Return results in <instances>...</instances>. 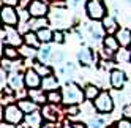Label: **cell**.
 <instances>
[{"mask_svg": "<svg viewBox=\"0 0 131 128\" xmlns=\"http://www.w3.org/2000/svg\"><path fill=\"white\" fill-rule=\"evenodd\" d=\"M25 25L29 27L30 30H36V32H38V30L44 29V27H48L49 22H48V19H46V16L44 17H30Z\"/></svg>", "mask_w": 131, "mask_h": 128, "instance_id": "obj_11", "label": "cell"}, {"mask_svg": "<svg viewBox=\"0 0 131 128\" xmlns=\"http://www.w3.org/2000/svg\"><path fill=\"white\" fill-rule=\"evenodd\" d=\"M115 60L117 62H131V52L128 49H122V51H117L115 54Z\"/></svg>", "mask_w": 131, "mask_h": 128, "instance_id": "obj_27", "label": "cell"}, {"mask_svg": "<svg viewBox=\"0 0 131 128\" xmlns=\"http://www.w3.org/2000/svg\"><path fill=\"white\" fill-rule=\"evenodd\" d=\"M19 3V0H3V5H17Z\"/></svg>", "mask_w": 131, "mask_h": 128, "instance_id": "obj_37", "label": "cell"}, {"mask_svg": "<svg viewBox=\"0 0 131 128\" xmlns=\"http://www.w3.org/2000/svg\"><path fill=\"white\" fill-rule=\"evenodd\" d=\"M62 95H63V103L65 104H79L82 100L85 98L84 92L79 89V86L74 84V82H68V84L63 87Z\"/></svg>", "mask_w": 131, "mask_h": 128, "instance_id": "obj_1", "label": "cell"}, {"mask_svg": "<svg viewBox=\"0 0 131 128\" xmlns=\"http://www.w3.org/2000/svg\"><path fill=\"white\" fill-rule=\"evenodd\" d=\"M10 86L14 90H21L25 86V78H24V74H21V73H11V76H10Z\"/></svg>", "mask_w": 131, "mask_h": 128, "instance_id": "obj_18", "label": "cell"}, {"mask_svg": "<svg viewBox=\"0 0 131 128\" xmlns=\"http://www.w3.org/2000/svg\"><path fill=\"white\" fill-rule=\"evenodd\" d=\"M103 44H104V49L106 52H117L118 51V46H120V43L117 40V36H112V35H107L104 40H103Z\"/></svg>", "mask_w": 131, "mask_h": 128, "instance_id": "obj_15", "label": "cell"}, {"mask_svg": "<svg viewBox=\"0 0 131 128\" xmlns=\"http://www.w3.org/2000/svg\"><path fill=\"white\" fill-rule=\"evenodd\" d=\"M41 114L44 117V120L48 122H55L59 119V111H57V104L49 103V104H44L41 109Z\"/></svg>", "mask_w": 131, "mask_h": 128, "instance_id": "obj_10", "label": "cell"}, {"mask_svg": "<svg viewBox=\"0 0 131 128\" xmlns=\"http://www.w3.org/2000/svg\"><path fill=\"white\" fill-rule=\"evenodd\" d=\"M67 114L68 115H79V106L78 104H68V108H67Z\"/></svg>", "mask_w": 131, "mask_h": 128, "instance_id": "obj_32", "label": "cell"}, {"mask_svg": "<svg viewBox=\"0 0 131 128\" xmlns=\"http://www.w3.org/2000/svg\"><path fill=\"white\" fill-rule=\"evenodd\" d=\"M36 33H38V38H40L43 43H49L51 40H54V32H51L48 27H44V29L38 30Z\"/></svg>", "mask_w": 131, "mask_h": 128, "instance_id": "obj_25", "label": "cell"}, {"mask_svg": "<svg viewBox=\"0 0 131 128\" xmlns=\"http://www.w3.org/2000/svg\"><path fill=\"white\" fill-rule=\"evenodd\" d=\"M85 13L92 21H103L106 17V6L101 0H87Z\"/></svg>", "mask_w": 131, "mask_h": 128, "instance_id": "obj_2", "label": "cell"}, {"mask_svg": "<svg viewBox=\"0 0 131 128\" xmlns=\"http://www.w3.org/2000/svg\"><path fill=\"white\" fill-rule=\"evenodd\" d=\"M2 117L3 120L8 123H14V125H19L21 122H24V111L19 108V104H8L6 108L2 109Z\"/></svg>", "mask_w": 131, "mask_h": 128, "instance_id": "obj_3", "label": "cell"}, {"mask_svg": "<svg viewBox=\"0 0 131 128\" xmlns=\"http://www.w3.org/2000/svg\"><path fill=\"white\" fill-rule=\"evenodd\" d=\"M100 93H101L100 89H98L96 86H92V84H89L85 89H84V95H85V100H90V101H93V100H95Z\"/></svg>", "mask_w": 131, "mask_h": 128, "instance_id": "obj_22", "label": "cell"}, {"mask_svg": "<svg viewBox=\"0 0 131 128\" xmlns=\"http://www.w3.org/2000/svg\"><path fill=\"white\" fill-rule=\"evenodd\" d=\"M73 128H89V126L84 123H73Z\"/></svg>", "mask_w": 131, "mask_h": 128, "instance_id": "obj_38", "label": "cell"}, {"mask_svg": "<svg viewBox=\"0 0 131 128\" xmlns=\"http://www.w3.org/2000/svg\"><path fill=\"white\" fill-rule=\"evenodd\" d=\"M3 56H5L8 60H14V59H17V57L21 56V52L11 44V46H5V48H3Z\"/></svg>", "mask_w": 131, "mask_h": 128, "instance_id": "obj_23", "label": "cell"}, {"mask_svg": "<svg viewBox=\"0 0 131 128\" xmlns=\"http://www.w3.org/2000/svg\"><path fill=\"white\" fill-rule=\"evenodd\" d=\"M123 115L128 117V119H131V104H126L123 108Z\"/></svg>", "mask_w": 131, "mask_h": 128, "instance_id": "obj_34", "label": "cell"}, {"mask_svg": "<svg viewBox=\"0 0 131 128\" xmlns=\"http://www.w3.org/2000/svg\"><path fill=\"white\" fill-rule=\"evenodd\" d=\"M24 43L29 44V46H33V48H38L41 40L38 38V33H33V30H29L24 33Z\"/></svg>", "mask_w": 131, "mask_h": 128, "instance_id": "obj_21", "label": "cell"}, {"mask_svg": "<svg viewBox=\"0 0 131 128\" xmlns=\"http://www.w3.org/2000/svg\"><path fill=\"white\" fill-rule=\"evenodd\" d=\"M48 103H54V104H59V103H63V95L59 90H51L48 93Z\"/></svg>", "mask_w": 131, "mask_h": 128, "instance_id": "obj_24", "label": "cell"}, {"mask_svg": "<svg viewBox=\"0 0 131 128\" xmlns=\"http://www.w3.org/2000/svg\"><path fill=\"white\" fill-rule=\"evenodd\" d=\"M0 128H16V125L14 123H8V122H2V125H0Z\"/></svg>", "mask_w": 131, "mask_h": 128, "instance_id": "obj_36", "label": "cell"}, {"mask_svg": "<svg viewBox=\"0 0 131 128\" xmlns=\"http://www.w3.org/2000/svg\"><path fill=\"white\" fill-rule=\"evenodd\" d=\"M24 78H25V87H29V89H36V87H40L41 82H43L41 74L36 70H33V68L27 70Z\"/></svg>", "mask_w": 131, "mask_h": 128, "instance_id": "obj_7", "label": "cell"}, {"mask_svg": "<svg viewBox=\"0 0 131 128\" xmlns=\"http://www.w3.org/2000/svg\"><path fill=\"white\" fill-rule=\"evenodd\" d=\"M36 71H38L41 76H49V74H52V70L48 65H41V63H36Z\"/></svg>", "mask_w": 131, "mask_h": 128, "instance_id": "obj_29", "label": "cell"}, {"mask_svg": "<svg viewBox=\"0 0 131 128\" xmlns=\"http://www.w3.org/2000/svg\"><path fill=\"white\" fill-rule=\"evenodd\" d=\"M54 41H55V43H63V41H65V35H63V32L55 30V32H54Z\"/></svg>", "mask_w": 131, "mask_h": 128, "instance_id": "obj_33", "label": "cell"}, {"mask_svg": "<svg viewBox=\"0 0 131 128\" xmlns=\"http://www.w3.org/2000/svg\"><path fill=\"white\" fill-rule=\"evenodd\" d=\"M43 114L38 112V111H33L30 114H25V119H24V122H25V126L27 128H41L43 125Z\"/></svg>", "mask_w": 131, "mask_h": 128, "instance_id": "obj_8", "label": "cell"}, {"mask_svg": "<svg viewBox=\"0 0 131 128\" xmlns=\"http://www.w3.org/2000/svg\"><path fill=\"white\" fill-rule=\"evenodd\" d=\"M115 36H117V40L120 43V46L128 48L131 44V30L129 29H118Z\"/></svg>", "mask_w": 131, "mask_h": 128, "instance_id": "obj_14", "label": "cell"}, {"mask_svg": "<svg viewBox=\"0 0 131 128\" xmlns=\"http://www.w3.org/2000/svg\"><path fill=\"white\" fill-rule=\"evenodd\" d=\"M41 87L44 89V90H57L59 89V79L55 78V76H52V74H49V76H44L43 78V82H41Z\"/></svg>", "mask_w": 131, "mask_h": 128, "instance_id": "obj_19", "label": "cell"}, {"mask_svg": "<svg viewBox=\"0 0 131 128\" xmlns=\"http://www.w3.org/2000/svg\"><path fill=\"white\" fill-rule=\"evenodd\" d=\"M29 97L38 104H44L48 101V95L44 93V89H29Z\"/></svg>", "mask_w": 131, "mask_h": 128, "instance_id": "obj_13", "label": "cell"}, {"mask_svg": "<svg viewBox=\"0 0 131 128\" xmlns=\"http://www.w3.org/2000/svg\"><path fill=\"white\" fill-rule=\"evenodd\" d=\"M51 48L49 46H44V48H41L40 51H38V59H40V62H46L49 57H51Z\"/></svg>", "mask_w": 131, "mask_h": 128, "instance_id": "obj_28", "label": "cell"}, {"mask_svg": "<svg viewBox=\"0 0 131 128\" xmlns=\"http://www.w3.org/2000/svg\"><path fill=\"white\" fill-rule=\"evenodd\" d=\"M68 5L73 6V8H76V6L81 5V0H68Z\"/></svg>", "mask_w": 131, "mask_h": 128, "instance_id": "obj_35", "label": "cell"}, {"mask_svg": "<svg viewBox=\"0 0 131 128\" xmlns=\"http://www.w3.org/2000/svg\"><path fill=\"white\" fill-rule=\"evenodd\" d=\"M93 104L95 109L101 114H111L112 109H114V100L107 92H101L95 100H93Z\"/></svg>", "mask_w": 131, "mask_h": 128, "instance_id": "obj_4", "label": "cell"}, {"mask_svg": "<svg viewBox=\"0 0 131 128\" xmlns=\"http://www.w3.org/2000/svg\"><path fill=\"white\" fill-rule=\"evenodd\" d=\"M2 21H3V25H6V27L17 25L19 17H17V13H16L13 5H3L2 6Z\"/></svg>", "mask_w": 131, "mask_h": 128, "instance_id": "obj_6", "label": "cell"}, {"mask_svg": "<svg viewBox=\"0 0 131 128\" xmlns=\"http://www.w3.org/2000/svg\"><path fill=\"white\" fill-rule=\"evenodd\" d=\"M115 128H131V120H129L128 117L120 119V120L115 123Z\"/></svg>", "mask_w": 131, "mask_h": 128, "instance_id": "obj_31", "label": "cell"}, {"mask_svg": "<svg viewBox=\"0 0 131 128\" xmlns=\"http://www.w3.org/2000/svg\"><path fill=\"white\" fill-rule=\"evenodd\" d=\"M17 104H19V108L24 111V114H30V112H33V111H36V109H38V103H35L32 98H30V100L22 98V100H19V101H17Z\"/></svg>", "mask_w": 131, "mask_h": 128, "instance_id": "obj_17", "label": "cell"}, {"mask_svg": "<svg viewBox=\"0 0 131 128\" xmlns=\"http://www.w3.org/2000/svg\"><path fill=\"white\" fill-rule=\"evenodd\" d=\"M103 27H104V30L107 32V35L117 33V30H118V27H117V21H115L112 16H106L104 19H103Z\"/></svg>", "mask_w": 131, "mask_h": 128, "instance_id": "obj_20", "label": "cell"}, {"mask_svg": "<svg viewBox=\"0 0 131 128\" xmlns=\"http://www.w3.org/2000/svg\"><path fill=\"white\" fill-rule=\"evenodd\" d=\"M27 11H29L30 17H44L49 13V6L43 0H32L30 5L27 6Z\"/></svg>", "mask_w": 131, "mask_h": 128, "instance_id": "obj_5", "label": "cell"}, {"mask_svg": "<svg viewBox=\"0 0 131 128\" xmlns=\"http://www.w3.org/2000/svg\"><path fill=\"white\" fill-rule=\"evenodd\" d=\"M36 48H33V46H29V44H24V46L21 48V56L22 57H27V59H33L35 56H36V54H38V52H36L35 51Z\"/></svg>", "mask_w": 131, "mask_h": 128, "instance_id": "obj_26", "label": "cell"}, {"mask_svg": "<svg viewBox=\"0 0 131 128\" xmlns=\"http://www.w3.org/2000/svg\"><path fill=\"white\" fill-rule=\"evenodd\" d=\"M87 126H89V128H106V126H104V122H103L101 119H92Z\"/></svg>", "mask_w": 131, "mask_h": 128, "instance_id": "obj_30", "label": "cell"}, {"mask_svg": "<svg viewBox=\"0 0 131 128\" xmlns=\"http://www.w3.org/2000/svg\"><path fill=\"white\" fill-rule=\"evenodd\" d=\"M78 57H79L81 65H84V67H90L92 63H93V52H92L89 48L81 49L79 54H78Z\"/></svg>", "mask_w": 131, "mask_h": 128, "instance_id": "obj_16", "label": "cell"}, {"mask_svg": "<svg viewBox=\"0 0 131 128\" xmlns=\"http://www.w3.org/2000/svg\"><path fill=\"white\" fill-rule=\"evenodd\" d=\"M6 41L13 44V46H21L22 41H24V36L19 35V32L14 30V27H6Z\"/></svg>", "mask_w": 131, "mask_h": 128, "instance_id": "obj_12", "label": "cell"}, {"mask_svg": "<svg viewBox=\"0 0 131 128\" xmlns=\"http://www.w3.org/2000/svg\"><path fill=\"white\" fill-rule=\"evenodd\" d=\"M63 128H73V123H68V122H65Z\"/></svg>", "mask_w": 131, "mask_h": 128, "instance_id": "obj_39", "label": "cell"}, {"mask_svg": "<svg viewBox=\"0 0 131 128\" xmlns=\"http://www.w3.org/2000/svg\"><path fill=\"white\" fill-rule=\"evenodd\" d=\"M109 79H111V86L114 87L115 90L122 89L125 86V82H126V76H125V73L122 70H112Z\"/></svg>", "mask_w": 131, "mask_h": 128, "instance_id": "obj_9", "label": "cell"}]
</instances>
